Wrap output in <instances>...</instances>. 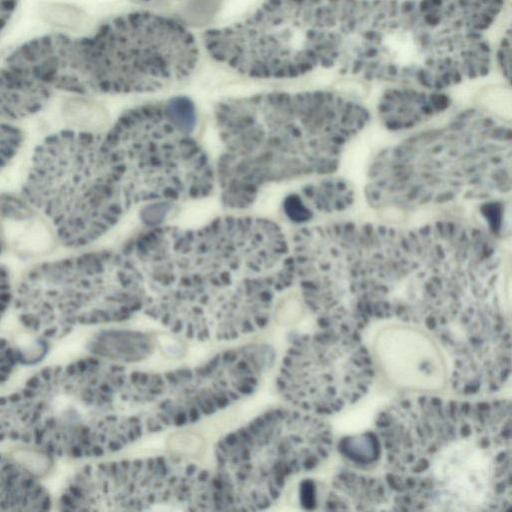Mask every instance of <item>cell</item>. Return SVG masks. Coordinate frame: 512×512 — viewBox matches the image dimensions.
Listing matches in <instances>:
<instances>
[{"label":"cell","instance_id":"1","mask_svg":"<svg viewBox=\"0 0 512 512\" xmlns=\"http://www.w3.org/2000/svg\"><path fill=\"white\" fill-rule=\"evenodd\" d=\"M492 255L482 229L448 219L411 228L308 224L293 242L313 307L359 332L380 320L424 325L471 290Z\"/></svg>","mask_w":512,"mask_h":512},{"label":"cell","instance_id":"2","mask_svg":"<svg viewBox=\"0 0 512 512\" xmlns=\"http://www.w3.org/2000/svg\"><path fill=\"white\" fill-rule=\"evenodd\" d=\"M123 248L143 276L142 313L198 342L265 328L277 296L295 282L289 239L266 218L223 216L195 229L158 225Z\"/></svg>","mask_w":512,"mask_h":512},{"label":"cell","instance_id":"3","mask_svg":"<svg viewBox=\"0 0 512 512\" xmlns=\"http://www.w3.org/2000/svg\"><path fill=\"white\" fill-rule=\"evenodd\" d=\"M383 479L398 510L503 511L512 503L509 400L421 393L378 415Z\"/></svg>","mask_w":512,"mask_h":512},{"label":"cell","instance_id":"4","mask_svg":"<svg viewBox=\"0 0 512 512\" xmlns=\"http://www.w3.org/2000/svg\"><path fill=\"white\" fill-rule=\"evenodd\" d=\"M214 119L221 202L242 210L269 184L334 173L370 113L329 91L268 92L220 101Z\"/></svg>","mask_w":512,"mask_h":512},{"label":"cell","instance_id":"5","mask_svg":"<svg viewBox=\"0 0 512 512\" xmlns=\"http://www.w3.org/2000/svg\"><path fill=\"white\" fill-rule=\"evenodd\" d=\"M199 48L179 22L148 12L114 17L83 37L50 34L17 48L0 65L1 81L46 106L56 92H154L187 78Z\"/></svg>","mask_w":512,"mask_h":512},{"label":"cell","instance_id":"6","mask_svg":"<svg viewBox=\"0 0 512 512\" xmlns=\"http://www.w3.org/2000/svg\"><path fill=\"white\" fill-rule=\"evenodd\" d=\"M509 123L476 109L386 147L371 162L365 197L379 210L496 201L511 190Z\"/></svg>","mask_w":512,"mask_h":512},{"label":"cell","instance_id":"7","mask_svg":"<svg viewBox=\"0 0 512 512\" xmlns=\"http://www.w3.org/2000/svg\"><path fill=\"white\" fill-rule=\"evenodd\" d=\"M22 197L43 214L65 246L93 243L129 210L121 173L104 133L64 129L34 150Z\"/></svg>","mask_w":512,"mask_h":512},{"label":"cell","instance_id":"8","mask_svg":"<svg viewBox=\"0 0 512 512\" xmlns=\"http://www.w3.org/2000/svg\"><path fill=\"white\" fill-rule=\"evenodd\" d=\"M145 301L143 276L124 248L36 264L22 275L13 295L22 326L47 340L79 326L127 321L143 312Z\"/></svg>","mask_w":512,"mask_h":512},{"label":"cell","instance_id":"9","mask_svg":"<svg viewBox=\"0 0 512 512\" xmlns=\"http://www.w3.org/2000/svg\"><path fill=\"white\" fill-rule=\"evenodd\" d=\"M196 124L193 101L175 96L125 111L104 133L129 210L196 200L213 192L215 169L193 135Z\"/></svg>","mask_w":512,"mask_h":512},{"label":"cell","instance_id":"10","mask_svg":"<svg viewBox=\"0 0 512 512\" xmlns=\"http://www.w3.org/2000/svg\"><path fill=\"white\" fill-rule=\"evenodd\" d=\"M333 447L322 416L288 404L262 412L216 444L213 473L223 511L270 507L294 476L318 468Z\"/></svg>","mask_w":512,"mask_h":512},{"label":"cell","instance_id":"11","mask_svg":"<svg viewBox=\"0 0 512 512\" xmlns=\"http://www.w3.org/2000/svg\"><path fill=\"white\" fill-rule=\"evenodd\" d=\"M324 0H266L249 16L207 30L203 43L212 58L236 72L261 79L301 76L324 63L325 37L333 21Z\"/></svg>","mask_w":512,"mask_h":512},{"label":"cell","instance_id":"12","mask_svg":"<svg viewBox=\"0 0 512 512\" xmlns=\"http://www.w3.org/2000/svg\"><path fill=\"white\" fill-rule=\"evenodd\" d=\"M58 508L62 511H222L213 471L174 455L86 465L64 486Z\"/></svg>","mask_w":512,"mask_h":512},{"label":"cell","instance_id":"13","mask_svg":"<svg viewBox=\"0 0 512 512\" xmlns=\"http://www.w3.org/2000/svg\"><path fill=\"white\" fill-rule=\"evenodd\" d=\"M375 377L361 333L319 327L292 340L281 359L276 388L288 405L326 417L363 398Z\"/></svg>","mask_w":512,"mask_h":512},{"label":"cell","instance_id":"14","mask_svg":"<svg viewBox=\"0 0 512 512\" xmlns=\"http://www.w3.org/2000/svg\"><path fill=\"white\" fill-rule=\"evenodd\" d=\"M375 338V366L399 387L421 393L439 391L447 382V366L433 337L413 327L388 326Z\"/></svg>","mask_w":512,"mask_h":512},{"label":"cell","instance_id":"15","mask_svg":"<svg viewBox=\"0 0 512 512\" xmlns=\"http://www.w3.org/2000/svg\"><path fill=\"white\" fill-rule=\"evenodd\" d=\"M23 197L0 195V233L4 242L24 256L47 253L55 233Z\"/></svg>","mask_w":512,"mask_h":512},{"label":"cell","instance_id":"16","mask_svg":"<svg viewBox=\"0 0 512 512\" xmlns=\"http://www.w3.org/2000/svg\"><path fill=\"white\" fill-rule=\"evenodd\" d=\"M355 200L352 184L344 178L325 175L288 195L282 204L286 218L295 224H307L317 215L346 211Z\"/></svg>","mask_w":512,"mask_h":512},{"label":"cell","instance_id":"17","mask_svg":"<svg viewBox=\"0 0 512 512\" xmlns=\"http://www.w3.org/2000/svg\"><path fill=\"white\" fill-rule=\"evenodd\" d=\"M449 105V97L439 91L394 89L383 94L378 105V115L386 129L405 131L436 117Z\"/></svg>","mask_w":512,"mask_h":512},{"label":"cell","instance_id":"18","mask_svg":"<svg viewBox=\"0 0 512 512\" xmlns=\"http://www.w3.org/2000/svg\"><path fill=\"white\" fill-rule=\"evenodd\" d=\"M51 505L49 492L32 471L0 454V511H46Z\"/></svg>","mask_w":512,"mask_h":512},{"label":"cell","instance_id":"19","mask_svg":"<svg viewBox=\"0 0 512 512\" xmlns=\"http://www.w3.org/2000/svg\"><path fill=\"white\" fill-rule=\"evenodd\" d=\"M156 349V338L138 330L110 329L98 332L88 344V350L97 357L133 364L151 356Z\"/></svg>","mask_w":512,"mask_h":512},{"label":"cell","instance_id":"20","mask_svg":"<svg viewBox=\"0 0 512 512\" xmlns=\"http://www.w3.org/2000/svg\"><path fill=\"white\" fill-rule=\"evenodd\" d=\"M340 454L351 464L370 466L381 458V444L375 431L343 437L338 443Z\"/></svg>","mask_w":512,"mask_h":512},{"label":"cell","instance_id":"21","mask_svg":"<svg viewBox=\"0 0 512 512\" xmlns=\"http://www.w3.org/2000/svg\"><path fill=\"white\" fill-rule=\"evenodd\" d=\"M23 143V132L14 124L0 118V170L17 155Z\"/></svg>","mask_w":512,"mask_h":512},{"label":"cell","instance_id":"22","mask_svg":"<svg viewBox=\"0 0 512 512\" xmlns=\"http://www.w3.org/2000/svg\"><path fill=\"white\" fill-rule=\"evenodd\" d=\"M19 361V352L7 340L0 338V384L14 372Z\"/></svg>","mask_w":512,"mask_h":512},{"label":"cell","instance_id":"23","mask_svg":"<svg viewBox=\"0 0 512 512\" xmlns=\"http://www.w3.org/2000/svg\"><path fill=\"white\" fill-rule=\"evenodd\" d=\"M13 289L7 269L0 265V320L13 302Z\"/></svg>","mask_w":512,"mask_h":512},{"label":"cell","instance_id":"24","mask_svg":"<svg viewBox=\"0 0 512 512\" xmlns=\"http://www.w3.org/2000/svg\"><path fill=\"white\" fill-rule=\"evenodd\" d=\"M107 360V359H106ZM110 362V361H109ZM110 368V365H109ZM109 389H110V369H109ZM110 411H111V391H110ZM111 420V419H110ZM111 423V422H110Z\"/></svg>","mask_w":512,"mask_h":512}]
</instances>
